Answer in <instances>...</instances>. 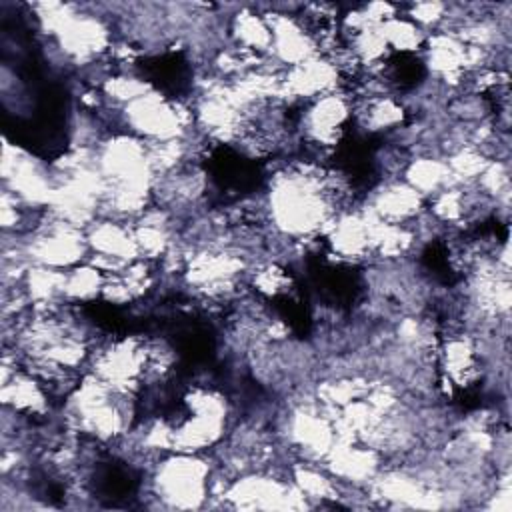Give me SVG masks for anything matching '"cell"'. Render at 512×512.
Here are the masks:
<instances>
[{
    "mask_svg": "<svg viewBox=\"0 0 512 512\" xmlns=\"http://www.w3.org/2000/svg\"><path fill=\"white\" fill-rule=\"evenodd\" d=\"M212 464L194 452L164 454L150 472V498L154 508L192 510L210 500Z\"/></svg>",
    "mask_w": 512,
    "mask_h": 512,
    "instance_id": "cell-1",
    "label": "cell"
},
{
    "mask_svg": "<svg viewBox=\"0 0 512 512\" xmlns=\"http://www.w3.org/2000/svg\"><path fill=\"white\" fill-rule=\"evenodd\" d=\"M352 118V100L346 92L336 90L308 104L300 116L302 136L318 150H330L340 144L346 124Z\"/></svg>",
    "mask_w": 512,
    "mask_h": 512,
    "instance_id": "cell-2",
    "label": "cell"
},
{
    "mask_svg": "<svg viewBox=\"0 0 512 512\" xmlns=\"http://www.w3.org/2000/svg\"><path fill=\"white\" fill-rule=\"evenodd\" d=\"M374 216L388 224H410L426 210V198L420 196L402 178L380 180L364 204Z\"/></svg>",
    "mask_w": 512,
    "mask_h": 512,
    "instance_id": "cell-3",
    "label": "cell"
},
{
    "mask_svg": "<svg viewBox=\"0 0 512 512\" xmlns=\"http://www.w3.org/2000/svg\"><path fill=\"white\" fill-rule=\"evenodd\" d=\"M2 406L30 418H48L50 416V394L42 386L38 378H34L30 372L20 368L12 378L2 382L0 388Z\"/></svg>",
    "mask_w": 512,
    "mask_h": 512,
    "instance_id": "cell-4",
    "label": "cell"
},
{
    "mask_svg": "<svg viewBox=\"0 0 512 512\" xmlns=\"http://www.w3.org/2000/svg\"><path fill=\"white\" fill-rule=\"evenodd\" d=\"M86 242L92 254H106L124 262L140 258L132 224L122 220L98 218L86 228Z\"/></svg>",
    "mask_w": 512,
    "mask_h": 512,
    "instance_id": "cell-5",
    "label": "cell"
},
{
    "mask_svg": "<svg viewBox=\"0 0 512 512\" xmlns=\"http://www.w3.org/2000/svg\"><path fill=\"white\" fill-rule=\"evenodd\" d=\"M228 38L234 46L256 54H270L272 48L270 26L264 14L250 4L236 6L232 12L228 20Z\"/></svg>",
    "mask_w": 512,
    "mask_h": 512,
    "instance_id": "cell-6",
    "label": "cell"
},
{
    "mask_svg": "<svg viewBox=\"0 0 512 512\" xmlns=\"http://www.w3.org/2000/svg\"><path fill=\"white\" fill-rule=\"evenodd\" d=\"M400 178L426 200L436 192L454 186L446 160L438 156H412Z\"/></svg>",
    "mask_w": 512,
    "mask_h": 512,
    "instance_id": "cell-7",
    "label": "cell"
},
{
    "mask_svg": "<svg viewBox=\"0 0 512 512\" xmlns=\"http://www.w3.org/2000/svg\"><path fill=\"white\" fill-rule=\"evenodd\" d=\"M106 276L92 266L90 262H82L70 270H66L64 282V300L70 304H86L94 298H100Z\"/></svg>",
    "mask_w": 512,
    "mask_h": 512,
    "instance_id": "cell-8",
    "label": "cell"
},
{
    "mask_svg": "<svg viewBox=\"0 0 512 512\" xmlns=\"http://www.w3.org/2000/svg\"><path fill=\"white\" fill-rule=\"evenodd\" d=\"M64 282L66 270L32 264L24 278V290L30 302H56L64 300Z\"/></svg>",
    "mask_w": 512,
    "mask_h": 512,
    "instance_id": "cell-9",
    "label": "cell"
},
{
    "mask_svg": "<svg viewBox=\"0 0 512 512\" xmlns=\"http://www.w3.org/2000/svg\"><path fill=\"white\" fill-rule=\"evenodd\" d=\"M380 32L390 48L392 54H416L422 52L424 42L428 32H424L420 26H416L410 18L406 16H394L380 24Z\"/></svg>",
    "mask_w": 512,
    "mask_h": 512,
    "instance_id": "cell-10",
    "label": "cell"
},
{
    "mask_svg": "<svg viewBox=\"0 0 512 512\" xmlns=\"http://www.w3.org/2000/svg\"><path fill=\"white\" fill-rule=\"evenodd\" d=\"M404 16L410 18L424 32L428 28H432V32H434L446 16V4H442V2H414V4L408 6Z\"/></svg>",
    "mask_w": 512,
    "mask_h": 512,
    "instance_id": "cell-11",
    "label": "cell"
}]
</instances>
